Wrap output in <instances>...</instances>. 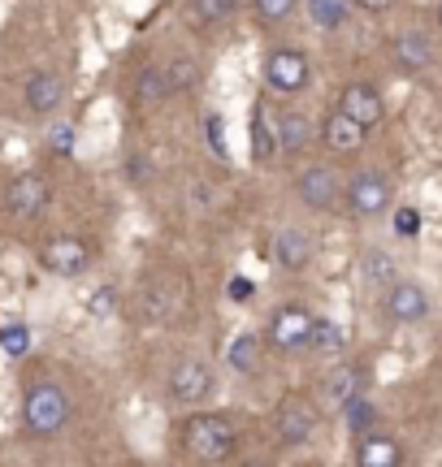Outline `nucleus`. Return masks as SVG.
<instances>
[{
    "mask_svg": "<svg viewBox=\"0 0 442 467\" xmlns=\"http://www.w3.org/2000/svg\"><path fill=\"white\" fill-rule=\"evenodd\" d=\"M295 195H300V203L312 208V213H330L342 195V182L330 165H308L304 173L295 178Z\"/></svg>",
    "mask_w": 442,
    "mask_h": 467,
    "instance_id": "1a4fd4ad",
    "label": "nucleus"
},
{
    "mask_svg": "<svg viewBox=\"0 0 442 467\" xmlns=\"http://www.w3.org/2000/svg\"><path fill=\"white\" fill-rule=\"evenodd\" d=\"M183 441H187V451L195 459H205V463H217V459H230L238 446V433L235 424L217 411H200V416L187 420V429H183Z\"/></svg>",
    "mask_w": 442,
    "mask_h": 467,
    "instance_id": "f03ea898",
    "label": "nucleus"
},
{
    "mask_svg": "<svg viewBox=\"0 0 442 467\" xmlns=\"http://www.w3.org/2000/svg\"><path fill=\"white\" fill-rule=\"evenodd\" d=\"M342 424H347V433H374V424H377V407L364 394H356V399H347L342 402Z\"/></svg>",
    "mask_w": 442,
    "mask_h": 467,
    "instance_id": "5701e85b",
    "label": "nucleus"
},
{
    "mask_svg": "<svg viewBox=\"0 0 442 467\" xmlns=\"http://www.w3.org/2000/svg\"><path fill=\"white\" fill-rule=\"evenodd\" d=\"M205 134H208V143H213V151H217V156H226V139H221V117H213V113L205 117Z\"/></svg>",
    "mask_w": 442,
    "mask_h": 467,
    "instance_id": "7c9ffc66",
    "label": "nucleus"
},
{
    "mask_svg": "<svg viewBox=\"0 0 442 467\" xmlns=\"http://www.w3.org/2000/svg\"><path fill=\"white\" fill-rule=\"evenodd\" d=\"M226 364L235 368V372H243V377H252L256 364H260V337L238 334L235 342H230V350H226Z\"/></svg>",
    "mask_w": 442,
    "mask_h": 467,
    "instance_id": "4be33fe9",
    "label": "nucleus"
},
{
    "mask_svg": "<svg viewBox=\"0 0 442 467\" xmlns=\"http://www.w3.org/2000/svg\"><path fill=\"white\" fill-rule=\"evenodd\" d=\"M52 200V186L44 173H17L14 182L5 186V208L14 213L17 221H35Z\"/></svg>",
    "mask_w": 442,
    "mask_h": 467,
    "instance_id": "6e6552de",
    "label": "nucleus"
},
{
    "mask_svg": "<svg viewBox=\"0 0 442 467\" xmlns=\"http://www.w3.org/2000/svg\"><path fill=\"white\" fill-rule=\"evenodd\" d=\"M69 416H74V402H69V394L61 385H52V381L31 385L26 399H22V424H26L35 437L61 433L69 424Z\"/></svg>",
    "mask_w": 442,
    "mask_h": 467,
    "instance_id": "f257e3e1",
    "label": "nucleus"
},
{
    "mask_svg": "<svg viewBox=\"0 0 442 467\" xmlns=\"http://www.w3.org/2000/svg\"><path fill=\"white\" fill-rule=\"evenodd\" d=\"M386 317L395 325H421L429 317V295L416 282H391L386 285Z\"/></svg>",
    "mask_w": 442,
    "mask_h": 467,
    "instance_id": "9b49d317",
    "label": "nucleus"
},
{
    "mask_svg": "<svg viewBox=\"0 0 442 467\" xmlns=\"http://www.w3.org/2000/svg\"><path fill=\"white\" fill-rule=\"evenodd\" d=\"M317 139V126L308 121V113H282L278 117V148L287 151V156H304V148Z\"/></svg>",
    "mask_w": 442,
    "mask_h": 467,
    "instance_id": "dca6fc26",
    "label": "nucleus"
},
{
    "mask_svg": "<svg viewBox=\"0 0 442 467\" xmlns=\"http://www.w3.org/2000/svg\"><path fill=\"white\" fill-rule=\"evenodd\" d=\"M317 433V402L308 394H290L278 407V441L282 446H304Z\"/></svg>",
    "mask_w": 442,
    "mask_h": 467,
    "instance_id": "0eeeda50",
    "label": "nucleus"
},
{
    "mask_svg": "<svg viewBox=\"0 0 442 467\" xmlns=\"http://www.w3.org/2000/svg\"><path fill=\"white\" fill-rule=\"evenodd\" d=\"M356 5H360V9H369V14H386L395 0H356Z\"/></svg>",
    "mask_w": 442,
    "mask_h": 467,
    "instance_id": "c9c22d12",
    "label": "nucleus"
},
{
    "mask_svg": "<svg viewBox=\"0 0 442 467\" xmlns=\"http://www.w3.org/2000/svg\"><path fill=\"white\" fill-rule=\"evenodd\" d=\"M395 234L399 238H421V213L416 208H395Z\"/></svg>",
    "mask_w": 442,
    "mask_h": 467,
    "instance_id": "c756f323",
    "label": "nucleus"
},
{
    "mask_svg": "<svg viewBox=\"0 0 442 467\" xmlns=\"http://www.w3.org/2000/svg\"><path fill=\"white\" fill-rule=\"evenodd\" d=\"M39 265L48 268L52 277H79L91 265V247L74 234H52L48 243L39 247Z\"/></svg>",
    "mask_w": 442,
    "mask_h": 467,
    "instance_id": "423d86ee",
    "label": "nucleus"
},
{
    "mask_svg": "<svg viewBox=\"0 0 442 467\" xmlns=\"http://www.w3.org/2000/svg\"><path fill=\"white\" fill-rule=\"evenodd\" d=\"M404 463V451L395 437H377V433H364L356 441V467H399Z\"/></svg>",
    "mask_w": 442,
    "mask_h": 467,
    "instance_id": "f3484780",
    "label": "nucleus"
},
{
    "mask_svg": "<svg viewBox=\"0 0 442 467\" xmlns=\"http://www.w3.org/2000/svg\"><path fill=\"white\" fill-rule=\"evenodd\" d=\"M356 0H308V17L321 26V31H342L352 22Z\"/></svg>",
    "mask_w": 442,
    "mask_h": 467,
    "instance_id": "6ab92c4d",
    "label": "nucleus"
},
{
    "mask_svg": "<svg viewBox=\"0 0 442 467\" xmlns=\"http://www.w3.org/2000/svg\"><path fill=\"white\" fill-rule=\"evenodd\" d=\"M395 61H399L404 69H429L434 66V44L416 31L399 35V39H395Z\"/></svg>",
    "mask_w": 442,
    "mask_h": 467,
    "instance_id": "a211bd4d",
    "label": "nucleus"
},
{
    "mask_svg": "<svg viewBox=\"0 0 442 467\" xmlns=\"http://www.w3.org/2000/svg\"><path fill=\"white\" fill-rule=\"evenodd\" d=\"M317 139H321L334 156H356V151L364 148V139H369V126H360L352 113L334 109V113L321 121V134H317Z\"/></svg>",
    "mask_w": 442,
    "mask_h": 467,
    "instance_id": "9d476101",
    "label": "nucleus"
},
{
    "mask_svg": "<svg viewBox=\"0 0 442 467\" xmlns=\"http://www.w3.org/2000/svg\"><path fill=\"white\" fill-rule=\"evenodd\" d=\"M312 78V61L300 48H278L265 57V87L278 96H300Z\"/></svg>",
    "mask_w": 442,
    "mask_h": 467,
    "instance_id": "20e7f679",
    "label": "nucleus"
},
{
    "mask_svg": "<svg viewBox=\"0 0 442 467\" xmlns=\"http://www.w3.org/2000/svg\"><path fill=\"white\" fill-rule=\"evenodd\" d=\"M238 0H187V14L200 22V26H221L226 17H235Z\"/></svg>",
    "mask_w": 442,
    "mask_h": 467,
    "instance_id": "393cba45",
    "label": "nucleus"
},
{
    "mask_svg": "<svg viewBox=\"0 0 442 467\" xmlns=\"http://www.w3.org/2000/svg\"><path fill=\"white\" fill-rule=\"evenodd\" d=\"M113 299H118V295H113L109 285L96 290V295H91V317H109V312H113Z\"/></svg>",
    "mask_w": 442,
    "mask_h": 467,
    "instance_id": "2f4dec72",
    "label": "nucleus"
},
{
    "mask_svg": "<svg viewBox=\"0 0 442 467\" xmlns=\"http://www.w3.org/2000/svg\"><path fill=\"white\" fill-rule=\"evenodd\" d=\"M165 69H170V78H174V91L195 78V66H191V61H174V66H165Z\"/></svg>",
    "mask_w": 442,
    "mask_h": 467,
    "instance_id": "72a5a7b5",
    "label": "nucleus"
},
{
    "mask_svg": "<svg viewBox=\"0 0 442 467\" xmlns=\"http://www.w3.org/2000/svg\"><path fill=\"white\" fill-rule=\"evenodd\" d=\"M252 9L265 26H273V22H287V17L300 9V0H252Z\"/></svg>",
    "mask_w": 442,
    "mask_h": 467,
    "instance_id": "c85d7f7f",
    "label": "nucleus"
},
{
    "mask_svg": "<svg viewBox=\"0 0 442 467\" xmlns=\"http://www.w3.org/2000/svg\"><path fill=\"white\" fill-rule=\"evenodd\" d=\"M273 260L282 273H304L312 265V234L300 230V225H287V230H278L273 238Z\"/></svg>",
    "mask_w": 442,
    "mask_h": 467,
    "instance_id": "4468645a",
    "label": "nucleus"
},
{
    "mask_svg": "<svg viewBox=\"0 0 442 467\" xmlns=\"http://www.w3.org/2000/svg\"><path fill=\"white\" fill-rule=\"evenodd\" d=\"M273 151H278V130H269L265 113L256 109L252 113V161H269Z\"/></svg>",
    "mask_w": 442,
    "mask_h": 467,
    "instance_id": "bb28decb",
    "label": "nucleus"
},
{
    "mask_svg": "<svg viewBox=\"0 0 442 467\" xmlns=\"http://www.w3.org/2000/svg\"><path fill=\"white\" fill-rule=\"evenodd\" d=\"M312 312L304 303H282L278 312L269 317V347L290 355V350H304L308 337H312Z\"/></svg>",
    "mask_w": 442,
    "mask_h": 467,
    "instance_id": "39448f33",
    "label": "nucleus"
},
{
    "mask_svg": "<svg viewBox=\"0 0 442 467\" xmlns=\"http://www.w3.org/2000/svg\"><path fill=\"white\" fill-rule=\"evenodd\" d=\"M48 143H52V151H69L74 148V126H52Z\"/></svg>",
    "mask_w": 442,
    "mask_h": 467,
    "instance_id": "473e14b6",
    "label": "nucleus"
},
{
    "mask_svg": "<svg viewBox=\"0 0 442 467\" xmlns=\"http://www.w3.org/2000/svg\"><path fill=\"white\" fill-rule=\"evenodd\" d=\"M170 394L178 402H205L213 394V368L205 359H183L170 372Z\"/></svg>",
    "mask_w": 442,
    "mask_h": 467,
    "instance_id": "f8f14e48",
    "label": "nucleus"
},
{
    "mask_svg": "<svg viewBox=\"0 0 442 467\" xmlns=\"http://www.w3.org/2000/svg\"><path fill=\"white\" fill-rule=\"evenodd\" d=\"M135 96H139L143 104H156V100H165V96H174V78H170V69H161V66L139 69Z\"/></svg>",
    "mask_w": 442,
    "mask_h": 467,
    "instance_id": "412c9836",
    "label": "nucleus"
},
{
    "mask_svg": "<svg viewBox=\"0 0 442 467\" xmlns=\"http://www.w3.org/2000/svg\"><path fill=\"white\" fill-rule=\"evenodd\" d=\"M22 96H26V109H31L35 117H52L66 104V78H61L57 69H39V74L26 78Z\"/></svg>",
    "mask_w": 442,
    "mask_h": 467,
    "instance_id": "ddd939ff",
    "label": "nucleus"
},
{
    "mask_svg": "<svg viewBox=\"0 0 442 467\" xmlns=\"http://www.w3.org/2000/svg\"><path fill=\"white\" fill-rule=\"evenodd\" d=\"M342 200H347V213H352L356 221L382 217V213L391 208V178H386V173H374V169H364V173H356L352 182L342 186Z\"/></svg>",
    "mask_w": 442,
    "mask_h": 467,
    "instance_id": "7ed1b4c3",
    "label": "nucleus"
},
{
    "mask_svg": "<svg viewBox=\"0 0 442 467\" xmlns=\"http://www.w3.org/2000/svg\"><path fill=\"white\" fill-rule=\"evenodd\" d=\"M364 381H369V372L360 364H347V368H339L334 372V381H330V399L339 402H347V399H356V394H364Z\"/></svg>",
    "mask_w": 442,
    "mask_h": 467,
    "instance_id": "b1692460",
    "label": "nucleus"
},
{
    "mask_svg": "<svg viewBox=\"0 0 442 467\" xmlns=\"http://www.w3.org/2000/svg\"><path fill=\"white\" fill-rule=\"evenodd\" d=\"M342 347H347V334H342L339 320H330V317H317V320H312L308 350H317V355H339Z\"/></svg>",
    "mask_w": 442,
    "mask_h": 467,
    "instance_id": "aec40b11",
    "label": "nucleus"
},
{
    "mask_svg": "<svg viewBox=\"0 0 442 467\" xmlns=\"http://www.w3.org/2000/svg\"><path fill=\"white\" fill-rule=\"evenodd\" d=\"M0 350H5L9 359H22V355L31 350V329H26V325H5V329H0Z\"/></svg>",
    "mask_w": 442,
    "mask_h": 467,
    "instance_id": "cd10ccee",
    "label": "nucleus"
},
{
    "mask_svg": "<svg viewBox=\"0 0 442 467\" xmlns=\"http://www.w3.org/2000/svg\"><path fill=\"white\" fill-rule=\"evenodd\" d=\"M339 109H342V113H352V117L360 121V126H369V130H374L377 121L386 117V104H382V96H377V87H369V83L342 87Z\"/></svg>",
    "mask_w": 442,
    "mask_h": 467,
    "instance_id": "2eb2a0df",
    "label": "nucleus"
},
{
    "mask_svg": "<svg viewBox=\"0 0 442 467\" xmlns=\"http://www.w3.org/2000/svg\"><path fill=\"white\" fill-rule=\"evenodd\" d=\"M148 161H143V156H135V161H126V178H135V182H143V178H148Z\"/></svg>",
    "mask_w": 442,
    "mask_h": 467,
    "instance_id": "f704fd0d",
    "label": "nucleus"
},
{
    "mask_svg": "<svg viewBox=\"0 0 442 467\" xmlns=\"http://www.w3.org/2000/svg\"><path fill=\"white\" fill-rule=\"evenodd\" d=\"M252 295V282H230V299H247Z\"/></svg>",
    "mask_w": 442,
    "mask_h": 467,
    "instance_id": "e433bc0d",
    "label": "nucleus"
},
{
    "mask_svg": "<svg viewBox=\"0 0 442 467\" xmlns=\"http://www.w3.org/2000/svg\"><path fill=\"white\" fill-rule=\"evenodd\" d=\"M360 265H364V282L369 285L399 282V277H395V260L386 255V251H364V260H360Z\"/></svg>",
    "mask_w": 442,
    "mask_h": 467,
    "instance_id": "a878e982",
    "label": "nucleus"
},
{
    "mask_svg": "<svg viewBox=\"0 0 442 467\" xmlns=\"http://www.w3.org/2000/svg\"><path fill=\"white\" fill-rule=\"evenodd\" d=\"M438 26H442V5H438Z\"/></svg>",
    "mask_w": 442,
    "mask_h": 467,
    "instance_id": "4c0bfd02",
    "label": "nucleus"
}]
</instances>
